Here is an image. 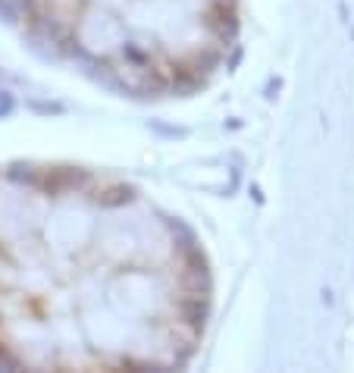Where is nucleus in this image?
I'll use <instances>...</instances> for the list:
<instances>
[{"label": "nucleus", "instance_id": "f257e3e1", "mask_svg": "<svg viewBox=\"0 0 354 373\" xmlns=\"http://www.w3.org/2000/svg\"><path fill=\"white\" fill-rule=\"evenodd\" d=\"M210 267L185 223L78 166H0V367L176 370L201 348Z\"/></svg>", "mask_w": 354, "mask_h": 373}, {"label": "nucleus", "instance_id": "f03ea898", "mask_svg": "<svg viewBox=\"0 0 354 373\" xmlns=\"http://www.w3.org/2000/svg\"><path fill=\"white\" fill-rule=\"evenodd\" d=\"M28 41L129 98H179L229 63L239 0H0Z\"/></svg>", "mask_w": 354, "mask_h": 373}]
</instances>
